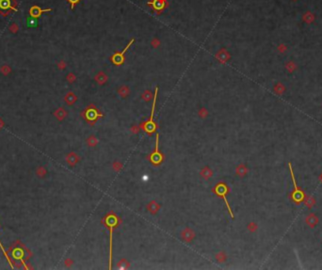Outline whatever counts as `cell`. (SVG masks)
Listing matches in <instances>:
<instances>
[{
  "label": "cell",
  "mask_w": 322,
  "mask_h": 270,
  "mask_svg": "<svg viewBox=\"0 0 322 270\" xmlns=\"http://www.w3.org/2000/svg\"><path fill=\"white\" fill-rule=\"evenodd\" d=\"M117 217L115 216H109L105 218V224L109 230V268H111L112 262V237H113V229L117 225Z\"/></svg>",
  "instance_id": "obj_1"
},
{
  "label": "cell",
  "mask_w": 322,
  "mask_h": 270,
  "mask_svg": "<svg viewBox=\"0 0 322 270\" xmlns=\"http://www.w3.org/2000/svg\"><path fill=\"white\" fill-rule=\"evenodd\" d=\"M157 91H158V88H157L156 90H154V103H153V107H152L151 118H150L149 122H146V124L144 126V130L148 134H152L154 130H156V125H154V108H156V102H157Z\"/></svg>",
  "instance_id": "obj_2"
},
{
  "label": "cell",
  "mask_w": 322,
  "mask_h": 270,
  "mask_svg": "<svg viewBox=\"0 0 322 270\" xmlns=\"http://www.w3.org/2000/svg\"><path fill=\"white\" fill-rule=\"evenodd\" d=\"M134 42H135V39H132V40H131V41L128 42V44L126 45V47H125L122 52L113 54V55L110 57L111 62H112L113 64H115V65H118V66H119V65H122V64L124 62V54H125V52L128 50V48L130 47V46L134 43Z\"/></svg>",
  "instance_id": "obj_3"
},
{
  "label": "cell",
  "mask_w": 322,
  "mask_h": 270,
  "mask_svg": "<svg viewBox=\"0 0 322 270\" xmlns=\"http://www.w3.org/2000/svg\"><path fill=\"white\" fill-rule=\"evenodd\" d=\"M147 5L152 6L153 9L156 10L157 14H159L165 9L166 6L168 5V2H167V0H151L147 3Z\"/></svg>",
  "instance_id": "obj_4"
},
{
  "label": "cell",
  "mask_w": 322,
  "mask_h": 270,
  "mask_svg": "<svg viewBox=\"0 0 322 270\" xmlns=\"http://www.w3.org/2000/svg\"><path fill=\"white\" fill-rule=\"evenodd\" d=\"M216 193L224 199L225 204L227 205V207H228V210H229V212H230V215H231L232 217H234V215H233L232 211H231V208H230V206H229V203H228L227 199H226V198H225V194L227 193V187H226L223 184H220L216 187Z\"/></svg>",
  "instance_id": "obj_5"
},
{
  "label": "cell",
  "mask_w": 322,
  "mask_h": 270,
  "mask_svg": "<svg viewBox=\"0 0 322 270\" xmlns=\"http://www.w3.org/2000/svg\"><path fill=\"white\" fill-rule=\"evenodd\" d=\"M52 9H40V7L38 6H33L30 10H29V13L31 15V17L33 18H38L40 17V15L43 13H47V11H51Z\"/></svg>",
  "instance_id": "obj_6"
},
{
  "label": "cell",
  "mask_w": 322,
  "mask_h": 270,
  "mask_svg": "<svg viewBox=\"0 0 322 270\" xmlns=\"http://www.w3.org/2000/svg\"><path fill=\"white\" fill-rule=\"evenodd\" d=\"M158 135H157V141H156V151L151 156V160L154 164H159L162 161V155L158 152Z\"/></svg>",
  "instance_id": "obj_7"
},
{
  "label": "cell",
  "mask_w": 322,
  "mask_h": 270,
  "mask_svg": "<svg viewBox=\"0 0 322 270\" xmlns=\"http://www.w3.org/2000/svg\"><path fill=\"white\" fill-rule=\"evenodd\" d=\"M0 8L3 9H8L9 8H11L10 1L9 0H0Z\"/></svg>",
  "instance_id": "obj_8"
},
{
  "label": "cell",
  "mask_w": 322,
  "mask_h": 270,
  "mask_svg": "<svg viewBox=\"0 0 322 270\" xmlns=\"http://www.w3.org/2000/svg\"><path fill=\"white\" fill-rule=\"evenodd\" d=\"M67 1L71 4V9H75V5H76V3H78V2L80 1V0H67Z\"/></svg>",
  "instance_id": "obj_9"
}]
</instances>
